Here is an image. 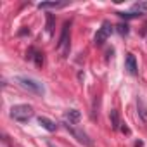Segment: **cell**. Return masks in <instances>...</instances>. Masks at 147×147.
I'll use <instances>...</instances> for the list:
<instances>
[{"label":"cell","instance_id":"obj_1","mask_svg":"<svg viewBox=\"0 0 147 147\" xmlns=\"http://www.w3.org/2000/svg\"><path fill=\"white\" fill-rule=\"evenodd\" d=\"M11 118L19 121V123H26L28 119L33 118V107L28 104H18L11 107Z\"/></svg>","mask_w":147,"mask_h":147},{"label":"cell","instance_id":"obj_2","mask_svg":"<svg viewBox=\"0 0 147 147\" xmlns=\"http://www.w3.org/2000/svg\"><path fill=\"white\" fill-rule=\"evenodd\" d=\"M16 82L28 92H33V94H38V95H43L45 94V87L38 82V80H33V78H28V76H18Z\"/></svg>","mask_w":147,"mask_h":147},{"label":"cell","instance_id":"obj_3","mask_svg":"<svg viewBox=\"0 0 147 147\" xmlns=\"http://www.w3.org/2000/svg\"><path fill=\"white\" fill-rule=\"evenodd\" d=\"M69 28H71V21H66L64 26H62V33H61V38H59V43H57V50L64 57L69 54Z\"/></svg>","mask_w":147,"mask_h":147},{"label":"cell","instance_id":"obj_4","mask_svg":"<svg viewBox=\"0 0 147 147\" xmlns=\"http://www.w3.org/2000/svg\"><path fill=\"white\" fill-rule=\"evenodd\" d=\"M64 126H66V130L75 137L80 144H83V145H87V147H92L94 145V142L90 140V137L83 131V130H78V128H75V126H71V123H64Z\"/></svg>","mask_w":147,"mask_h":147},{"label":"cell","instance_id":"obj_5","mask_svg":"<svg viewBox=\"0 0 147 147\" xmlns=\"http://www.w3.org/2000/svg\"><path fill=\"white\" fill-rule=\"evenodd\" d=\"M113 31H114L113 24H111L109 21H104V23H102V26L99 28V31L95 33L94 43H95V45H104V42L107 40V36H109V35H111Z\"/></svg>","mask_w":147,"mask_h":147},{"label":"cell","instance_id":"obj_6","mask_svg":"<svg viewBox=\"0 0 147 147\" xmlns=\"http://www.w3.org/2000/svg\"><path fill=\"white\" fill-rule=\"evenodd\" d=\"M125 67H126V71L130 73V75H137L138 67H137V59H135L133 54H126V57H125Z\"/></svg>","mask_w":147,"mask_h":147},{"label":"cell","instance_id":"obj_7","mask_svg":"<svg viewBox=\"0 0 147 147\" xmlns=\"http://www.w3.org/2000/svg\"><path fill=\"white\" fill-rule=\"evenodd\" d=\"M137 111H138V116H140V119L147 125V102L138 95L137 97Z\"/></svg>","mask_w":147,"mask_h":147},{"label":"cell","instance_id":"obj_8","mask_svg":"<svg viewBox=\"0 0 147 147\" xmlns=\"http://www.w3.org/2000/svg\"><path fill=\"white\" fill-rule=\"evenodd\" d=\"M64 118H66V121H69L71 125H76V123H80V119H82V113H80L78 109H69V111H66Z\"/></svg>","mask_w":147,"mask_h":147},{"label":"cell","instance_id":"obj_9","mask_svg":"<svg viewBox=\"0 0 147 147\" xmlns=\"http://www.w3.org/2000/svg\"><path fill=\"white\" fill-rule=\"evenodd\" d=\"M38 125H42L47 131H55V130H57V125H55L52 119L45 118V116H40V118H38Z\"/></svg>","mask_w":147,"mask_h":147},{"label":"cell","instance_id":"obj_10","mask_svg":"<svg viewBox=\"0 0 147 147\" xmlns=\"http://www.w3.org/2000/svg\"><path fill=\"white\" fill-rule=\"evenodd\" d=\"M66 5H67V2H42V4H38V9H61Z\"/></svg>","mask_w":147,"mask_h":147},{"label":"cell","instance_id":"obj_11","mask_svg":"<svg viewBox=\"0 0 147 147\" xmlns=\"http://www.w3.org/2000/svg\"><path fill=\"white\" fill-rule=\"evenodd\" d=\"M109 119H111V126L114 128V130H118L119 128V116H118V111H114V109H111V113H109Z\"/></svg>","mask_w":147,"mask_h":147},{"label":"cell","instance_id":"obj_12","mask_svg":"<svg viewBox=\"0 0 147 147\" xmlns=\"http://www.w3.org/2000/svg\"><path fill=\"white\" fill-rule=\"evenodd\" d=\"M54 23H55L54 14H47V24H45V30H47V35H49V36H52V33H54Z\"/></svg>","mask_w":147,"mask_h":147},{"label":"cell","instance_id":"obj_13","mask_svg":"<svg viewBox=\"0 0 147 147\" xmlns=\"http://www.w3.org/2000/svg\"><path fill=\"white\" fill-rule=\"evenodd\" d=\"M133 12H137V14H142V12H145L147 11V2H137V4H133Z\"/></svg>","mask_w":147,"mask_h":147},{"label":"cell","instance_id":"obj_14","mask_svg":"<svg viewBox=\"0 0 147 147\" xmlns=\"http://www.w3.org/2000/svg\"><path fill=\"white\" fill-rule=\"evenodd\" d=\"M119 18H123V19H133V18H140L142 14H137V12H116Z\"/></svg>","mask_w":147,"mask_h":147},{"label":"cell","instance_id":"obj_15","mask_svg":"<svg viewBox=\"0 0 147 147\" xmlns=\"http://www.w3.org/2000/svg\"><path fill=\"white\" fill-rule=\"evenodd\" d=\"M116 28H118V31H119L121 35H128V31H130V26H128L126 23H125V24L121 23V24H118Z\"/></svg>","mask_w":147,"mask_h":147},{"label":"cell","instance_id":"obj_16","mask_svg":"<svg viewBox=\"0 0 147 147\" xmlns=\"http://www.w3.org/2000/svg\"><path fill=\"white\" fill-rule=\"evenodd\" d=\"M31 59H35L36 66H42V64H43V54H40V52H36V50H35V55H33Z\"/></svg>","mask_w":147,"mask_h":147},{"label":"cell","instance_id":"obj_17","mask_svg":"<svg viewBox=\"0 0 147 147\" xmlns=\"http://www.w3.org/2000/svg\"><path fill=\"white\" fill-rule=\"evenodd\" d=\"M121 131H123V133H130V130H128V128H126V126H125V125H123V126H121Z\"/></svg>","mask_w":147,"mask_h":147},{"label":"cell","instance_id":"obj_18","mask_svg":"<svg viewBox=\"0 0 147 147\" xmlns=\"http://www.w3.org/2000/svg\"><path fill=\"white\" fill-rule=\"evenodd\" d=\"M49 147H55V145H54V144H52V142H49Z\"/></svg>","mask_w":147,"mask_h":147}]
</instances>
